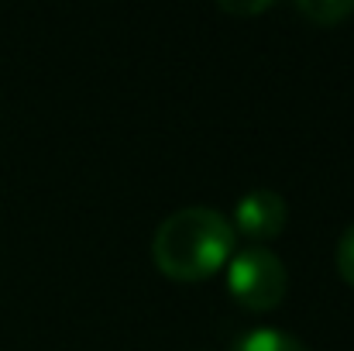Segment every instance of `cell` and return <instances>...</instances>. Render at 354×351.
<instances>
[{"mask_svg": "<svg viewBox=\"0 0 354 351\" xmlns=\"http://www.w3.org/2000/svg\"><path fill=\"white\" fill-rule=\"evenodd\" d=\"M234 255V228L221 210L183 207L169 214L151 237V258L169 279L196 282L214 276Z\"/></svg>", "mask_w": 354, "mask_h": 351, "instance_id": "obj_1", "label": "cell"}, {"mask_svg": "<svg viewBox=\"0 0 354 351\" xmlns=\"http://www.w3.org/2000/svg\"><path fill=\"white\" fill-rule=\"evenodd\" d=\"M286 265L275 251L261 244H248L227 258V289L248 310H272L286 296Z\"/></svg>", "mask_w": 354, "mask_h": 351, "instance_id": "obj_2", "label": "cell"}, {"mask_svg": "<svg viewBox=\"0 0 354 351\" xmlns=\"http://www.w3.org/2000/svg\"><path fill=\"white\" fill-rule=\"evenodd\" d=\"M241 234H248L251 241H268L286 228V200L275 190H251L237 200L234 207V224Z\"/></svg>", "mask_w": 354, "mask_h": 351, "instance_id": "obj_3", "label": "cell"}, {"mask_svg": "<svg viewBox=\"0 0 354 351\" xmlns=\"http://www.w3.org/2000/svg\"><path fill=\"white\" fill-rule=\"evenodd\" d=\"M231 351H310L299 338L279 331V327H251L248 334H241Z\"/></svg>", "mask_w": 354, "mask_h": 351, "instance_id": "obj_4", "label": "cell"}, {"mask_svg": "<svg viewBox=\"0 0 354 351\" xmlns=\"http://www.w3.org/2000/svg\"><path fill=\"white\" fill-rule=\"evenodd\" d=\"M296 10L303 14V17H310L313 24H320V28H334L337 21H344V17H351L354 14V3H344V0H303V3H296Z\"/></svg>", "mask_w": 354, "mask_h": 351, "instance_id": "obj_5", "label": "cell"}, {"mask_svg": "<svg viewBox=\"0 0 354 351\" xmlns=\"http://www.w3.org/2000/svg\"><path fill=\"white\" fill-rule=\"evenodd\" d=\"M337 269H341L344 282L354 286V224L341 234V244H337Z\"/></svg>", "mask_w": 354, "mask_h": 351, "instance_id": "obj_6", "label": "cell"}, {"mask_svg": "<svg viewBox=\"0 0 354 351\" xmlns=\"http://www.w3.org/2000/svg\"><path fill=\"white\" fill-rule=\"evenodd\" d=\"M221 7L231 10V14H254V10H265L268 0H261V3H221Z\"/></svg>", "mask_w": 354, "mask_h": 351, "instance_id": "obj_7", "label": "cell"}]
</instances>
